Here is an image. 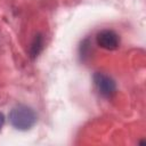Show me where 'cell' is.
I'll use <instances>...</instances> for the list:
<instances>
[{
  "mask_svg": "<svg viewBox=\"0 0 146 146\" xmlns=\"http://www.w3.org/2000/svg\"><path fill=\"white\" fill-rule=\"evenodd\" d=\"M96 42L99 47L106 50H114L120 44L119 35L112 30H103L96 36Z\"/></svg>",
  "mask_w": 146,
  "mask_h": 146,
  "instance_id": "3",
  "label": "cell"
},
{
  "mask_svg": "<svg viewBox=\"0 0 146 146\" xmlns=\"http://www.w3.org/2000/svg\"><path fill=\"white\" fill-rule=\"evenodd\" d=\"M3 122H5V116H3L2 113H0V129H1L2 125H3Z\"/></svg>",
  "mask_w": 146,
  "mask_h": 146,
  "instance_id": "5",
  "label": "cell"
},
{
  "mask_svg": "<svg viewBox=\"0 0 146 146\" xmlns=\"http://www.w3.org/2000/svg\"><path fill=\"white\" fill-rule=\"evenodd\" d=\"M41 48H42V39L40 38V35H38L35 36L34 43L32 44V56H38Z\"/></svg>",
  "mask_w": 146,
  "mask_h": 146,
  "instance_id": "4",
  "label": "cell"
},
{
  "mask_svg": "<svg viewBox=\"0 0 146 146\" xmlns=\"http://www.w3.org/2000/svg\"><path fill=\"white\" fill-rule=\"evenodd\" d=\"M94 82L98 92L105 98H111L116 91L114 80L104 73H96L94 75Z\"/></svg>",
  "mask_w": 146,
  "mask_h": 146,
  "instance_id": "2",
  "label": "cell"
},
{
  "mask_svg": "<svg viewBox=\"0 0 146 146\" xmlns=\"http://www.w3.org/2000/svg\"><path fill=\"white\" fill-rule=\"evenodd\" d=\"M9 121L17 130H29L36 122V114L26 105H18L9 113Z\"/></svg>",
  "mask_w": 146,
  "mask_h": 146,
  "instance_id": "1",
  "label": "cell"
}]
</instances>
